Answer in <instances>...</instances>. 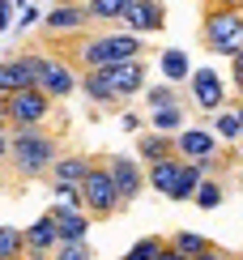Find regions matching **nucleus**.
Wrapping results in <instances>:
<instances>
[{
    "label": "nucleus",
    "instance_id": "nucleus-22",
    "mask_svg": "<svg viewBox=\"0 0 243 260\" xmlns=\"http://www.w3.org/2000/svg\"><path fill=\"white\" fill-rule=\"evenodd\" d=\"M132 0H85V13H90V21H119L128 13Z\"/></svg>",
    "mask_w": 243,
    "mask_h": 260
},
{
    "label": "nucleus",
    "instance_id": "nucleus-7",
    "mask_svg": "<svg viewBox=\"0 0 243 260\" xmlns=\"http://www.w3.org/2000/svg\"><path fill=\"white\" fill-rule=\"evenodd\" d=\"M39 73H43V51H21L13 60H0V99L21 94V90H35Z\"/></svg>",
    "mask_w": 243,
    "mask_h": 260
},
{
    "label": "nucleus",
    "instance_id": "nucleus-41",
    "mask_svg": "<svg viewBox=\"0 0 243 260\" xmlns=\"http://www.w3.org/2000/svg\"><path fill=\"white\" fill-rule=\"evenodd\" d=\"M239 99H243V85H239Z\"/></svg>",
    "mask_w": 243,
    "mask_h": 260
},
{
    "label": "nucleus",
    "instance_id": "nucleus-30",
    "mask_svg": "<svg viewBox=\"0 0 243 260\" xmlns=\"http://www.w3.org/2000/svg\"><path fill=\"white\" fill-rule=\"evenodd\" d=\"M51 192L64 201V205H73V209H81V188L77 183H51Z\"/></svg>",
    "mask_w": 243,
    "mask_h": 260
},
{
    "label": "nucleus",
    "instance_id": "nucleus-26",
    "mask_svg": "<svg viewBox=\"0 0 243 260\" xmlns=\"http://www.w3.org/2000/svg\"><path fill=\"white\" fill-rule=\"evenodd\" d=\"M196 183H201V171H196L192 162H184V167H179V179H175V192H171V201H192Z\"/></svg>",
    "mask_w": 243,
    "mask_h": 260
},
{
    "label": "nucleus",
    "instance_id": "nucleus-44",
    "mask_svg": "<svg viewBox=\"0 0 243 260\" xmlns=\"http://www.w3.org/2000/svg\"><path fill=\"white\" fill-rule=\"evenodd\" d=\"M77 5H85V0H77Z\"/></svg>",
    "mask_w": 243,
    "mask_h": 260
},
{
    "label": "nucleus",
    "instance_id": "nucleus-3",
    "mask_svg": "<svg viewBox=\"0 0 243 260\" xmlns=\"http://www.w3.org/2000/svg\"><path fill=\"white\" fill-rule=\"evenodd\" d=\"M201 47L214 56L243 51V9H201Z\"/></svg>",
    "mask_w": 243,
    "mask_h": 260
},
{
    "label": "nucleus",
    "instance_id": "nucleus-31",
    "mask_svg": "<svg viewBox=\"0 0 243 260\" xmlns=\"http://www.w3.org/2000/svg\"><path fill=\"white\" fill-rule=\"evenodd\" d=\"M43 17V9H35V5H26V9H21V17H17V30H30V26H35V21Z\"/></svg>",
    "mask_w": 243,
    "mask_h": 260
},
{
    "label": "nucleus",
    "instance_id": "nucleus-15",
    "mask_svg": "<svg viewBox=\"0 0 243 260\" xmlns=\"http://www.w3.org/2000/svg\"><path fill=\"white\" fill-rule=\"evenodd\" d=\"M188 81H192L196 107H205V111H218V107H222V77H218L214 69H192Z\"/></svg>",
    "mask_w": 243,
    "mask_h": 260
},
{
    "label": "nucleus",
    "instance_id": "nucleus-14",
    "mask_svg": "<svg viewBox=\"0 0 243 260\" xmlns=\"http://www.w3.org/2000/svg\"><path fill=\"white\" fill-rule=\"evenodd\" d=\"M51 226H56V239L60 243H77L90 235V213L85 209H73V205H51Z\"/></svg>",
    "mask_w": 243,
    "mask_h": 260
},
{
    "label": "nucleus",
    "instance_id": "nucleus-1",
    "mask_svg": "<svg viewBox=\"0 0 243 260\" xmlns=\"http://www.w3.org/2000/svg\"><path fill=\"white\" fill-rule=\"evenodd\" d=\"M56 158H60V137L56 133H47V128H21V133H9V154L0 167H9L17 179H43Z\"/></svg>",
    "mask_w": 243,
    "mask_h": 260
},
{
    "label": "nucleus",
    "instance_id": "nucleus-5",
    "mask_svg": "<svg viewBox=\"0 0 243 260\" xmlns=\"http://www.w3.org/2000/svg\"><path fill=\"white\" fill-rule=\"evenodd\" d=\"M5 115H9V133H21V128H47V120L56 115V103L43 90H21L5 99Z\"/></svg>",
    "mask_w": 243,
    "mask_h": 260
},
{
    "label": "nucleus",
    "instance_id": "nucleus-9",
    "mask_svg": "<svg viewBox=\"0 0 243 260\" xmlns=\"http://www.w3.org/2000/svg\"><path fill=\"white\" fill-rule=\"evenodd\" d=\"M90 30V13L77 0H60L56 9L43 13V39H64V35H85Z\"/></svg>",
    "mask_w": 243,
    "mask_h": 260
},
{
    "label": "nucleus",
    "instance_id": "nucleus-17",
    "mask_svg": "<svg viewBox=\"0 0 243 260\" xmlns=\"http://www.w3.org/2000/svg\"><path fill=\"white\" fill-rule=\"evenodd\" d=\"M137 154H141L145 167L179 158V154H175V137H162V133H141V137H137Z\"/></svg>",
    "mask_w": 243,
    "mask_h": 260
},
{
    "label": "nucleus",
    "instance_id": "nucleus-27",
    "mask_svg": "<svg viewBox=\"0 0 243 260\" xmlns=\"http://www.w3.org/2000/svg\"><path fill=\"white\" fill-rule=\"evenodd\" d=\"M51 260H94V247H90V239H77V243H56Z\"/></svg>",
    "mask_w": 243,
    "mask_h": 260
},
{
    "label": "nucleus",
    "instance_id": "nucleus-20",
    "mask_svg": "<svg viewBox=\"0 0 243 260\" xmlns=\"http://www.w3.org/2000/svg\"><path fill=\"white\" fill-rule=\"evenodd\" d=\"M149 120V133H162V137H175V133H184V107H158V111H149L145 115Z\"/></svg>",
    "mask_w": 243,
    "mask_h": 260
},
{
    "label": "nucleus",
    "instance_id": "nucleus-21",
    "mask_svg": "<svg viewBox=\"0 0 243 260\" xmlns=\"http://www.w3.org/2000/svg\"><path fill=\"white\" fill-rule=\"evenodd\" d=\"M145 107L149 111H158V107H184V94H179V85H171V81H162V85H145Z\"/></svg>",
    "mask_w": 243,
    "mask_h": 260
},
{
    "label": "nucleus",
    "instance_id": "nucleus-38",
    "mask_svg": "<svg viewBox=\"0 0 243 260\" xmlns=\"http://www.w3.org/2000/svg\"><path fill=\"white\" fill-rule=\"evenodd\" d=\"M5 154H9V133H0V162H5Z\"/></svg>",
    "mask_w": 243,
    "mask_h": 260
},
{
    "label": "nucleus",
    "instance_id": "nucleus-25",
    "mask_svg": "<svg viewBox=\"0 0 243 260\" xmlns=\"http://www.w3.org/2000/svg\"><path fill=\"white\" fill-rule=\"evenodd\" d=\"M162 243H167L162 235H145V239H137V243H132V247H128V252L119 256V260H158Z\"/></svg>",
    "mask_w": 243,
    "mask_h": 260
},
{
    "label": "nucleus",
    "instance_id": "nucleus-12",
    "mask_svg": "<svg viewBox=\"0 0 243 260\" xmlns=\"http://www.w3.org/2000/svg\"><path fill=\"white\" fill-rule=\"evenodd\" d=\"M128 26V35L145 39V35H158L162 26H167V9H162V0H132L128 13L119 17Z\"/></svg>",
    "mask_w": 243,
    "mask_h": 260
},
{
    "label": "nucleus",
    "instance_id": "nucleus-19",
    "mask_svg": "<svg viewBox=\"0 0 243 260\" xmlns=\"http://www.w3.org/2000/svg\"><path fill=\"white\" fill-rule=\"evenodd\" d=\"M162 239H167V247H175V252H184L188 260L205 256L209 247H214V239H205V235H196V231H175V235H162Z\"/></svg>",
    "mask_w": 243,
    "mask_h": 260
},
{
    "label": "nucleus",
    "instance_id": "nucleus-6",
    "mask_svg": "<svg viewBox=\"0 0 243 260\" xmlns=\"http://www.w3.org/2000/svg\"><path fill=\"white\" fill-rule=\"evenodd\" d=\"M94 77L111 90V99L115 103H124V99H137L141 90H145V81H149V64L145 60H124V64H107V69H94Z\"/></svg>",
    "mask_w": 243,
    "mask_h": 260
},
{
    "label": "nucleus",
    "instance_id": "nucleus-33",
    "mask_svg": "<svg viewBox=\"0 0 243 260\" xmlns=\"http://www.w3.org/2000/svg\"><path fill=\"white\" fill-rule=\"evenodd\" d=\"M119 124H124L128 133H145V128H141V115H137V111H124V115H119Z\"/></svg>",
    "mask_w": 243,
    "mask_h": 260
},
{
    "label": "nucleus",
    "instance_id": "nucleus-42",
    "mask_svg": "<svg viewBox=\"0 0 243 260\" xmlns=\"http://www.w3.org/2000/svg\"><path fill=\"white\" fill-rule=\"evenodd\" d=\"M239 145H243V133H239Z\"/></svg>",
    "mask_w": 243,
    "mask_h": 260
},
{
    "label": "nucleus",
    "instance_id": "nucleus-40",
    "mask_svg": "<svg viewBox=\"0 0 243 260\" xmlns=\"http://www.w3.org/2000/svg\"><path fill=\"white\" fill-rule=\"evenodd\" d=\"M17 5H26V0H13V9H17Z\"/></svg>",
    "mask_w": 243,
    "mask_h": 260
},
{
    "label": "nucleus",
    "instance_id": "nucleus-29",
    "mask_svg": "<svg viewBox=\"0 0 243 260\" xmlns=\"http://www.w3.org/2000/svg\"><path fill=\"white\" fill-rule=\"evenodd\" d=\"M214 137H222V141H239V133H243V124H239V115L235 111H222L218 115V124L209 128Z\"/></svg>",
    "mask_w": 243,
    "mask_h": 260
},
{
    "label": "nucleus",
    "instance_id": "nucleus-39",
    "mask_svg": "<svg viewBox=\"0 0 243 260\" xmlns=\"http://www.w3.org/2000/svg\"><path fill=\"white\" fill-rule=\"evenodd\" d=\"M235 115H239V124H243V103H239V107H235Z\"/></svg>",
    "mask_w": 243,
    "mask_h": 260
},
{
    "label": "nucleus",
    "instance_id": "nucleus-34",
    "mask_svg": "<svg viewBox=\"0 0 243 260\" xmlns=\"http://www.w3.org/2000/svg\"><path fill=\"white\" fill-rule=\"evenodd\" d=\"M13 13H17V9H13V0H0V35H5V26L13 21Z\"/></svg>",
    "mask_w": 243,
    "mask_h": 260
},
{
    "label": "nucleus",
    "instance_id": "nucleus-37",
    "mask_svg": "<svg viewBox=\"0 0 243 260\" xmlns=\"http://www.w3.org/2000/svg\"><path fill=\"white\" fill-rule=\"evenodd\" d=\"M0 133H9V115H5V99H0Z\"/></svg>",
    "mask_w": 243,
    "mask_h": 260
},
{
    "label": "nucleus",
    "instance_id": "nucleus-10",
    "mask_svg": "<svg viewBox=\"0 0 243 260\" xmlns=\"http://www.w3.org/2000/svg\"><path fill=\"white\" fill-rule=\"evenodd\" d=\"M103 162H107V175H111L119 201L132 205V201L141 197V188H145V171H141V162L128 158V154H111V158H103Z\"/></svg>",
    "mask_w": 243,
    "mask_h": 260
},
{
    "label": "nucleus",
    "instance_id": "nucleus-36",
    "mask_svg": "<svg viewBox=\"0 0 243 260\" xmlns=\"http://www.w3.org/2000/svg\"><path fill=\"white\" fill-rule=\"evenodd\" d=\"M158 260H188L184 252H175V247H167V243H162V252H158Z\"/></svg>",
    "mask_w": 243,
    "mask_h": 260
},
{
    "label": "nucleus",
    "instance_id": "nucleus-32",
    "mask_svg": "<svg viewBox=\"0 0 243 260\" xmlns=\"http://www.w3.org/2000/svg\"><path fill=\"white\" fill-rule=\"evenodd\" d=\"M196 260H243V256H235V252H226V247H218V243H214L205 256H196Z\"/></svg>",
    "mask_w": 243,
    "mask_h": 260
},
{
    "label": "nucleus",
    "instance_id": "nucleus-18",
    "mask_svg": "<svg viewBox=\"0 0 243 260\" xmlns=\"http://www.w3.org/2000/svg\"><path fill=\"white\" fill-rule=\"evenodd\" d=\"M179 167H184L179 158L154 162V167H145V183H149L154 192H162V197H171V192H175V179H179Z\"/></svg>",
    "mask_w": 243,
    "mask_h": 260
},
{
    "label": "nucleus",
    "instance_id": "nucleus-11",
    "mask_svg": "<svg viewBox=\"0 0 243 260\" xmlns=\"http://www.w3.org/2000/svg\"><path fill=\"white\" fill-rule=\"evenodd\" d=\"M56 226H51V213L43 209L35 222L21 231V260H51V252H56Z\"/></svg>",
    "mask_w": 243,
    "mask_h": 260
},
{
    "label": "nucleus",
    "instance_id": "nucleus-28",
    "mask_svg": "<svg viewBox=\"0 0 243 260\" xmlns=\"http://www.w3.org/2000/svg\"><path fill=\"white\" fill-rule=\"evenodd\" d=\"M0 260H21V231L0 226Z\"/></svg>",
    "mask_w": 243,
    "mask_h": 260
},
{
    "label": "nucleus",
    "instance_id": "nucleus-13",
    "mask_svg": "<svg viewBox=\"0 0 243 260\" xmlns=\"http://www.w3.org/2000/svg\"><path fill=\"white\" fill-rule=\"evenodd\" d=\"M218 137L209 133V128H184V133H175V154H179V162H205L218 154Z\"/></svg>",
    "mask_w": 243,
    "mask_h": 260
},
{
    "label": "nucleus",
    "instance_id": "nucleus-8",
    "mask_svg": "<svg viewBox=\"0 0 243 260\" xmlns=\"http://www.w3.org/2000/svg\"><path fill=\"white\" fill-rule=\"evenodd\" d=\"M77 64L69 56H56V51H43V73H39V85L35 90H43L51 103H60V99H69V94L77 90Z\"/></svg>",
    "mask_w": 243,
    "mask_h": 260
},
{
    "label": "nucleus",
    "instance_id": "nucleus-35",
    "mask_svg": "<svg viewBox=\"0 0 243 260\" xmlns=\"http://www.w3.org/2000/svg\"><path fill=\"white\" fill-rule=\"evenodd\" d=\"M205 9H243V0H201Z\"/></svg>",
    "mask_w": 243,
    "mask_h": 260
},
{
    "label": "nucleus",
    "instance_id": "nucleus-2",
    "mask_svg": "<svg viewBox=\"0 0 243 260\" xmlns=\"http://www.w3.org/2000/svg\"><path fill=\"white\" fill-rule=\"evenodd\" d=\"M145 51V39L128 35V30H107V35H85L73 51L77 73H94L107 69V64H124V60H141Z\"/></svg>",
    "mask_w": 243,
    "mask_h": 260
},
{
    "label": "nucleus",
    "instance_id": "nucleus-16",
    "mask_svg": "<svg viewBox=\"0 0 243 260\" xmlns=\"http://www.w3.org/2000/svg\"><path fill=\"white\" fill-rule=\"evenodd\" d=\"M90 167H94V154H60L56 162H51L47 179L51 183H81L85 175H90Z\"/></svg>",
    "mask_w": 243,
    "mask_h": 260
},
{
    "label": "nucleus",
    "instance_id": "nucleus-43",
    "mask_svg": "<svg viewBox=\"0 0 243 260\" xmlns=\"http://www.w3.org/2000/svg\"><path fill=\"white\" fill-rule=\"evenodd\" d=\"M239 167H243V154H239Z\"/></svg>",
    "mask_w": 243,
    "mask_h": 260
},
{
    "label": "nucleus",
    "instance_id": "nucleus-4",
    "mask_svg": "<svg viewBox=\"0 0 243 260\" xmlns=\"http://www.w3.org/2000/svg\"><path fill=\"white\" fill-rule=\"evenodd\" d=\"M77 188H81V209L90 213V222L94 218H115V213L124 209V201H119V192H115L111 175H107V162L103 158H94L90 175L77 183Z\"/></svg>",
    "mask_w": 243,
    "mask_h": 260
},
{
    "label": "nucleus",
    "instance_id": "nucleus-23",
    "mask_svg": "<svg viewBox=\"0 0 243 260\" xmlns=\"http://www.w3.org/2000/svg\"><path fill=\"white\" fill-rule=\"evenodd\" d=\"M162 73H167V81H171V85H179V81H188L192 64H188V56H184L179 47H167V51H162Z\"/></svg>",
    "mask_w": 243,
    "mask_h": 260
},
{
    "label": "nucleus",
    "instance_id": "nucleus-24",
    "mask_svg": "<svg viewBox=\"0 0 243 260\" xmlns=\"http://www.w3.org/2000/svg\"><path fill=\"white\" fill-rule=\"evenodd\" d=\"M222 201H226L222 179H201V183H196V192H192V205H201V209H218Z\"/></svg>",
    "mask_w": 243,
    "mask_h": 260
}]
</instances>
